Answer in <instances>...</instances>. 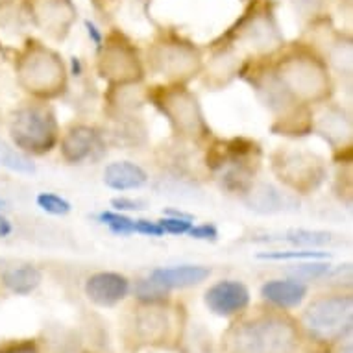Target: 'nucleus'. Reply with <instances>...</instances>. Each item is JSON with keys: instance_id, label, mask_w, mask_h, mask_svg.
Masks as SVG:
<instances>
[{"instance_id": "obj_11", "label": "nucleus", "mask_w": 353, "mask_h": 353, "mask_svg": "<svg viewBox=\"0 0 353 353\" xmlns=\"http://www.w3.org/2000/svg\"><path fill=\"white\" fill-rule=\"evenodd\" d=\"M59 152L65 163L81 165L87 161H97L104 154V139L102 135L91 126L76 124L70 126L59 137Z\"/></svg>"}, {"instance_id": "obj_27", "label": "nucleus", "mask_w": 353, "mask_h": 353, "mask_svg": "<svg viewBox=\"0 0 353 353\" xmlns=\"http://www.w3.org/2000/svg\"><path fill=\"white\" fill-rule=\"evenodd\" d=\"M331 272L330 263H324V261H311V263H303V265H298L296 268L290 270L292 276H296V279H320L327 276Z\"/></svg>"}, {"instance_id": "obj_1", "label": "nucleus", "mask_w": 353, "mask_h": 353, "mask_svg": "<svg viewBox=\"0 0 353 353\" xmlns=\"http://www.w3.org/2000/svg\"><path fill=\"white\" fill-rule=\"evenodd\" d=\"M272 76L292 104H322L333 94L330 65L313 48L287 50L278 59Z\"/></svg>"}, {"instance_id": "obj_3", "label": "nucleus", "mask_w": 353, "mask_h": 353, "mask_svg": "<svg viewBox=\"0 0 353 353\" xmlns=\"http://www.w3.org/2000/svg\"><path fill=\"white\" fill-rule=\"evenodd\" d=\"M230 353H294L298 331L290 320L265 314L237 325L228 342Z\"/></svg>"}, {"instance_id": "obj_25", "label": "nucleus", "mask_w": 353, "mask_h": 353, "mask_svg": "<svg viewBox=\"0 0 353 353\" xmlns=\"http://www.w3.org/2000/svg\"><path fill=\"white\" fill-rule=\"evenodd\" d=\"M135 296L139 298L141 301L145 303H159V301H165L168 296V290L165 287H161L159 283H156L154 279H139L135 283Z\"/></svg>"}, {"instance_id": "obj_24", "label": "nucleus", "mask_w": 353, "mask_h": 353, "mask_svg": "<svg viewBox=\"0 0 353 353\" xmlns=\"http://www.w3.org/2000/svg\"><path fill=\"white\" fill-rule=\"evenodd\" d=\"M35 202H37V208L41 211L54 214V216H65L72 209L69 200H65L63 196H59L56 192H39L37 198H35Z\"/></svg>"}, {"instance_id": "obj_14", "label": "nucleus", "mask_w": 353, "mask_h": 353, "mask_svg": "<svg viewBox=\"0 0 353 353\" xmlns=\"http://www.w3.org/2000/svg\"><path fill=\"white\" fill-rule=\"evenodd\" d=\"M130 292V279L119 272H97L85 281V296L102 307H113Z\"/></svg>"}, {"instance_id": "obj_17", "label": "nucleus", "mask_w": 353, "mask_h": 353, "mask_svg": "<svg viewBox=\"0 0 353 353\" xmlns=\"http://www.w3.org/2000/svg\"><path fill=\"white\" fill-rule=\"evenodd\" d=\"M104 183L113 191H137L148 183V174L132 161H113L104 168Z\"/></svg>"}, {"instance_id": "obj_16", "label": "nucleus", "mask_w": 353, "mask_h": 353, "mask_svg": "<svg viewBox=\"0 0 353 353\" xmlns=\"http://www.w3.org/2000/svg\"><path fill=\"white\" fill-rule=\"evenodd\" d=\"M307 285L301 279H268L261 287V296L279 309H294L305 300Z\"/></svg>"}, {"instance_id": "obj_4", "label": "nucleus", "mask_w": 353, "mask_h": 353, "mask_svg": "<svg viewBox=\"0 0 353 353\" xmlns=\"http://www.w3.org/2000/svg\"><path fill=\"white\" fill-rule=\"evenodd\" d=\"M8 132L13 146L26 156H45L61 137L56 113L47 104H28L13 111Z\"/></svg>"}, {"instance_id": "obj_6", "label": "nucleus", "mask_w": 353, "mask_h": 353, "mask_svg": "<svg viewBox=\"0 0 353 353\" xmlns=\"http://www.w3.org/2000/svg\"><path fill=\"white\" fill-rule=\"evenodd\" d=\"M148 61L154 72L170 81L183 83L202 69V52L191 41L178 35H163L148 50Z\"/></svg>"}, {"instance_id": "obj_20", "label": "nucleus", "mask_w": 353, "mask_h": 353, "mask_svg": "<svg viewBox=\"0 0 353 353\" xmlns=\"http://www.w3.org/2000/svg\"><path fill=\"white\" fill-rule=\"evenodd\" d=\"M43 281V272L34 265H19L2 274V285L17 296L32 294Z\"/></svg>"}, {"instance_id": "obj_19", "label": "nucleus", "mask_w": 353, "mask_h": 353, "mask_svg": "<svg viewBox=\"0 0 353 353\" xmlns=\"http://www.w3.org/2000/svg\"><path fill=\"white\" fill-rule=\"evenodd\" d=\"M319 132L330 141L333 146H344V143L350 145L352 141V121L350 115L344 113L342 108H327L324 115L319 119Z\"/></svg>"}, {"instance_id": "obj_5", "label": "nucleus", "mask_w": 353, "mask_h": 353, "mask_svg": "<svg viewBox=\"0 0 353 353\" xmlns=\"http://www.w3.org/2000/svg\"><path fill=\"white\" fill-rule=\"evenodd\" d=\"M99 72L117 87L135 85L145 76V65L137 48L119 30L102 37L99 45Z\"/></svg>"}, {"instance_id": "obj_28", "label": "nucleus", "mask_w": 353, "mask_h": 353, "mask_svg": "<svg viewBox=\"0 0 353 353\" xmlns=\"http://www.w3.org/2000/svg\"><path fill=\"white\" fill-rule=\"evenodd\" d=\"M261 259H270V261H294V259H303V261H313V259H325L330 257L327 252H313V250H300V252H272V254H261Z\"/></svg>"}, {"instance_id": "obj_29", "label": "nucleus", "mask_w": 353, "mask_h": 353, "mask_svg": "<svg viewBox=\"0 0 353 353\" xmlns=\"http://www.w3.org/2000/svg\"><path fill=\"white\" fill-rule=\"evenodd\" d=\"M290 2L301 19H314L325 4V0H290Z\"/></svg>"}, {"instance_id": "obj_33", "label": "nucleus", "mask_w": 353, "mask_h": 353, "mask_svg": "<svg viewBox=\"0 0 353 353\" xmlns=\"http://www.w3.org/2000/svg\"><path fill=\"white\" fill-rule=\"evenodd\" d=\"M0 353H37V350L30 342H21V344H13V346L4 347Z\"/></svg>"}, {"instance_id": "obj_8", "label": "nucleus", "mask_w": 353, "mask_h": 353, "mask_svg": "<svg viewBox=\"0 0 353 353\" xmlns=\"http://www.w3.org/2000/svg\"><path fill=\"white\" fill-rule=\"evenodd\" d=\"M272 170L281 183L300 194L316 191L324 183L327 170L316 154L296 148H283L272 156Z\"/></svg>"}, {"instance_id": "obj_22", "label": "nucleus", "mask_w": 353, "mask_h": 353, "mask_svg": "<svg viewBox=\"0 0 353 353\" xmlns=\"http://www.w3.org/2000/svg\"><path fill=\"white\" fill-rule=\"evenodd\" d=\"M281 241L301 248H314V246H324L331 243V235L327 232H313V230H294V232L285 233Z\"/></svg>"}, {"instance_id": "obj_15", "label": "nucleus", "mask_w": 353, "mask_h": 353, "mask_svg": "<svg viewBox=\"0 0 353 353\" xmlns=\"http://www.w3.org/2000/svg\"><path fill=\"white\" fill-rule=\"evenodd\" d=\"M211 276V268L202 265H178V267H161L152 270L150 278L165 287L170 289H187L194 287Z\"/></svg>"}, {"instance_id": "obj_2", "label": "nucleus", "mask_w": 353, "mask_h": 353, "mask_svg": "<svg viewBox=\"0 0 353 353\" xmlns=\"http://www.w3.org/2000/svg\"><path fill=\"white\" fill-rule=\"evenodd\" d=\"M15 70L19 85L35 99H58L67 89V67L63 58L37 39H26L17 54Z\"/></svg>"}, {"instance_id": "obj_36", "label": "nucleus", "mask_w": 353, "mask_h": 353, "mask_svg": "<svg viewBox=\"0 0 353 353\" xmlns=\"http://www.w3.org/2000/svg\"><path fill=\"white\" fill-rule=\"evenodd\" d=\"M4 209H6V202H4V200L0 198V211H4Z\"/></svg>"}, {"instance_id": "obj_9", "label": "nucleus", "mask_w": 353, "mask_h": 353, "mask_svg": "<svg viewBox=\"0 0 353 353\" xmlns=\"http://www.w3.org/2000/svg\"><path fill=\"white\" fill-rule=\"evenodd\" d=\"M156 104L178 135L187 139H202L208 135V124L203 121L196 97L181 83L163 87L157 93Z\"/></svg>"}, {"instance_id": "obj_34", "label": "nucleus", "mask_w": 353, "mask_h": 353, "mask_svg": "<svg viewBox=\"0 0 353 353\" xmlns=\"http://www.w3.org/2000/svg\"><path fill=\"white\" fill-rule=\"evenodd\" d=\"M13 233V224L10 222V219H6L4 214L0 213V239L10 237Z\"/></svg>"}, {"instance_id": "obj_30", "label": "nucleus", "mask_w": 353, "mask_h": 353, "mask_svg": "<svg viewBox=\"0 0 353 353\" xmlns=\"http://www.w3.org/2000/svg\"><path fill=\"white\" fill-rule=\"evenodd\" d=\"M135 233L145 235V237H163V235H165V233L161 232V228L157 226V222L145 219L135 220Z\"/></svg>"}, {"instance_id": "obj_12", "label": "nucleus", "mask_w": 353, "mask_h": 353, "mask_svg": "<svg viewBox=\"0 0 353 353\" xmlns=\"http://www.w3.org/2000/svg\"><path fill=\"white\" fill-rule=\"evenodd\" d=\"M239 39L261 52L278 48L281 45V34L274 13L265 8H255L239 26Z\"/></svg>"}, {"instance_id": "obj_10", "label": "nucleus", "mask_w": 353, "mask_h": 353, "mask_svg": "<svg viewBox=\"0 0 353 353\" xmlns=\"http://www.w3.org/2000/svg\"><path fill=\"white\" fill-rule=\"evenodd\" d=\"M24 10L35 28L56 41H63L78 19L72 0H24Z\"/></svg>"}, {"instance_id": "obj_18", "label": "nucleus", "mask_w": 353, "mask_h": 353, "mask_svg": "<svg viewBox=\"0 0 353 353\" xmlns=\"http://www.w3.org/2000/svg\"><path fill=\"white\" fill-rule=\"evenodd\" d=\"M290 196L270 183H254L244 192V203L248 209L261 214H272L285 211Z\"/></svg>"}, {"instance_id": "obj_26", "label": "nucleus", "mask_w": 353, "mask_h": 353, "mask_svg": "<svg viewBox=\"0 0 353 353\" xmlns=\"http://www.w3.org/2000/svg\"><path fill=\"white\" fill-rule=\"evenodd\" d=\"M157 226L161 228V232L165 235H187L189 230L194 226V222H192L191 216H185V214L181 213H172L167 214L165 219L156 220Z\"/></svg>"}, {"instance_id": "obj_7", "label": "nucleus", "mask_w": 353, "mask_h": 353, "mask_svg": "<svg viewBox=\"0 0 353 353\" xmlns=\"http://www.w3.org/2000/svg\"><path fill=\"white\" fill-rule=\"evenodd\" d=\"M353 298L350 294L324 296L307 307L301 325L316 341H336L352 331Z\"/></svg>"}, {"instance_id": "obj_13", "label": "nucleus", "mask_w": 353, "mask_h": 353, "mask_svg": "<svg viewBox=\"0 0 353 353\" xmlns=\"http://www.w3.org/2000/svg\"><path fill=\"white\" fill-rule=\"evenodd\" d=\"M203 300L213 314L233 316L250 305V290L237 279H220L205 290Z\"/></svg>"}, {"instance_id": "obj_21", "label": "nucleus", "mask_w": 353, "mask_h": 353, "mask_svg": "<svg viewBox=\"0 0 353 353\" xmlns=\"http://www.w3.org/2000/svg\"><path fill=\"white\" fill-rule=\"evenodd\" d=\"M0 167L8 168L12 172L17 174H34L35 165L30 159V156L19 152L15 146L8 145L0 139Z\"/></svg>"}, {"instance_id": "obj_35", "label": "nucleus", "mask_w": 353, "mask_h": 353, "mask_svg": "<svg viewBox=\"0 0 353 353\" xmlns=\"http://www.w3.org/2000/svg\"><path fill=\"white\" fill-rule=\"evenodd\" d=\"M13 2H15V0H0V10H4V8L12 6Z\"/></svg>"}, {"instance_id": "obj_31", "label": "nucleus", "mask_w": 353, "mask_h": 353, "mask_svg": "<svg viewBox=\"0 0 353 353\" xmlns=\"http://www.w3.org/2000/svg\"><path fill=\"white\" fill-rule=\"evenodd\" d=\"M187 235H191L192 239H198V241H216L219 232L213 224H200V226H192Z\"/></svg>"}, {"instance_id": "obj_23", "label": "nucleus", "mask_w": 353, "mask_h": 353, "mask_svg": "<svg viewBox=\"0 0 353 353\" xmlns=\"http://www.w3.org/2000/svg\"><path fill=\"white\" fill-rule=\"evenodd\" d=\"M97 219H99L100 224L108 226L111 232L117 233V235L126 237V235L135 233V220L126 216V214L119 213V211H104V213H100Z\"/></svg>"}, {"instance_id": "obj_32", "label": "nucleus", "mask_w": 353, "mask_h": 353, "mask_svg": "<svg viewBox=\"0 0 353 353\" xmlns=\"http://www.w3.org/2000/svg\"><path fill=\"white\" fill-rule=\"evenodd\" d=\"M111 205L122 213V211H141L145 209V203L139 202V200H132V198H115L111 200Z\"/></svg>"}]
</instances>
